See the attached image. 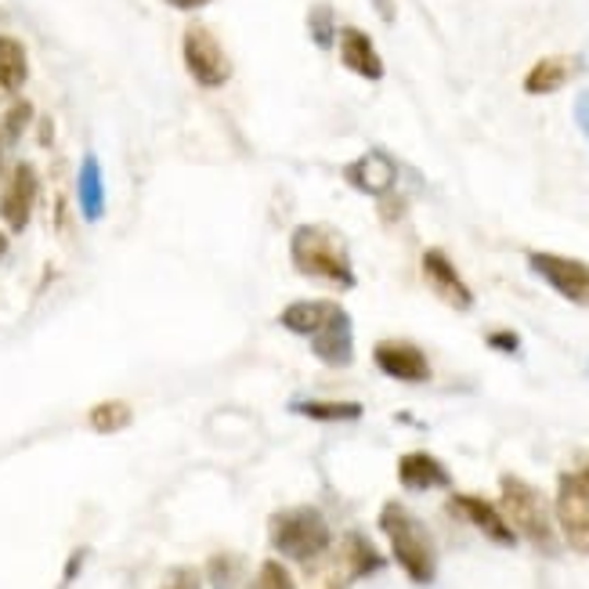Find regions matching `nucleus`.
<instances>
[{
    "instance_id": "bb28decb",
    "label": "nucleus",
    "mask_w": 589,
    "mask_h": 589,
    "mask_svg": "<svg viewBox=\"0 0 589 589\" xmlns=\"http://www.w3.org/2000/svg\"><path fill=\"white\" fill-rule=\"evenodd\" d=\"M575 123H579V131L589 145V91H582L579 98H575Z\"/></svg>"
},
{
    "instance_id": "412c9836",
    "label": "nucleus",
    "mask_w": 589,
    "mask_h": 589,
    "mask_svg": "<svg viewBox=\"0 0 589 589\" xmlns=\"http://www.w3.org/2000/svg\"><path fill=\"white\" fill-rule=\"evenodd\" d=\"M76 196H80V207H84V217L98 221L105 210V185H102V170H98V160L94 156H87L84 167H80Z\"/></svg>"
},
{
    "instance_id": "6ab92c4d",
    "label": "nucleus",
    "mask_w": 589,
    "mask_h": 589,
    "mask_svg": "<svg viewBox=\"0 0 589 589\" xmlns=\"http://www.w3.org/2000/svg\"><path fill=\"white\" fill-rule=\"evenodd\" d=\"M329 308H333V301H293L290 308H282L279 326L308 340L318 329V322H322V318L329 315Z\"/></svg>"
},
{
    "instance_id": "5701e85b",
    "label": "nucleus",
    "mask_w": 589,
    "mask_h": 589,
    "mask_svg": "<svg viewBox=\"0 0 589 589\" xmlns=\"http://www.w3.org/2000/svg\"><path fill=\"white\" fill-rule=\"evenodd\" d=\"M30 123H33V102L15 98L8 105L4 120H0V141H4V145H15V141L26 134Z\"/></svg>"
},
{
    "instance_id": "f3484780",
    "label": "nucleus",
    "mask_w": 589,
    "mask_h": 589,
    "mask_svg": "<svg viewBox=\"0 0 589 589\" xmlns=\"http://www.w3.org/2000/svg\"><path fill=\"white\" fill-rule=\"evenodd\" d=\"M30 80V55L26 44L11 33H0V91L19 94Z\"/></svg>"
},
{
    "instance_id": "aec40b11",
    "label": "nucleus",
    "mask_w": 589,
    "mask_h": 589,
    "mask_svg": "<svg viewBox=\"0 0 589 589\" xmlns=\"http://www.w3.org/2000/svg\"><path fill=\"white\" fill-rule=\"evenodd\" d=\"M297 416H308L315 423H355L362 420L358 402H326V398H308V402H293L290 405Z\"/></svg>"
},
{
    "instance_id": "20e7f679",
    "label": "nucleus",
    "mask_w": 589,
    "mask_h": 589,
    "mask_svg": "<svg viewBox=\"0 0 589 589\" xmlns=\"http://www.w3.org/2000/svg\"><path fill=\"white\" fill-rule=\"evenodd\" d=\"M272 546L286 561L297 564H315L322 553L333 546V532H329L322 510L315 506H293V510H279L268 525Z\"/></svg>"
},
{
    "instance_id": "ddd939ff",
    "label": "nucleus",
    "mask_w": 589,
    "mask_h": 589,
    "mask_svg": "<svg viewBox=\"0 0 589 589\" xmlns=\"http://www.w3.org/2000/svg\"><path fill=\"white\" fill-rule=\"evenodd\" d=\"M337 51H340V62H344V69H351L355 76L362 80H384V58L380 51H376L373 37L358 26H344L337 30Z\"/></svg>"
},
{
    "instance_id": "cd10ccee",
    "label": "nucleus",
    "mask_w": 589,
    "mask_h": 589,
    "mask_svg": "<svg viewBox=\"0 0 589 589\" xmlns=\"http://www.w3.org/2000/svg\"><path fill=\"white\" fill-rule=\"evenodd\" d=\"M488 347H496V351H514L521 347V340H517V333H506V329H499V333H488Z\"/></svg>"
},
{
    "instance_id": "b1692460",
    "label": "nucleus",
    "mask_w": 589,
    "mask_h": 589,
    "mask_svg": "<svg viewBox=\"0 0 589 589\" xmlns=\"http://www.w3.org/2000/svg\"><path fill=\"white\" fill-rule=\"evenodd\" d=\"M308 33L315 47H322V51H329V47L337 44V19H333V8L329 4H315L308 11Z\"/></svg>"
},
{
    "instance_id": "393cba45",
    "label": "nucleus",
    "mask_w": 589,
    "mask_h": 589,
    "mask_svg": "<svg viewBox=\"0 0 589 589\" xmlns=\"http://www.w3.org/2000/svg\"><path fill=\"white\" fill-rule=\"evenodd\" d=\"M254 589H297V586H293L290 572L282 568L279 561H268V564H261V572H257Z\"/></svg>"
},
{
    "instance_id": "9b49d317",
    "label": "nucleus",
    "mask_w": 589,
    "mask_h": 589,
    "mask_svg": "<svg viewBox=\"0 0 589 589\" xmlns=\"http://www.w3.org/2000/svg\"><path fill=\"white\" fill-rule=\"evenodd\" d=\"M420 268H423V279H427V286L434 290V297H438V301H445L456 311H470V308H474V290L467 286V279L459 275V268L441 250H427V254H423Z\"/></svg>"
},
{
    "instance_id": "c85d7f7f",
    "label": "nucleus",
    "mask_w": 589,
    "mask_h": 589,
    "mask_svg": "<svg viewBox=\"0 0 589 589\" xmlns=\"http://www.w3.org/2000/svg\"><path fill=\"white\" fill-rule=\"evenodd\" d=\"M369 4H373L376 15H380V22H387V26H391V22L398 19V4H394V0H369Z\"/></svg>"
},
{
    "instance_id": "7c9ffc66",
    "label": "nucleus",
    "mask_w": 589,
    "mask_h": 589,
    "mask_svg": "<svg viewBox=\"0 0 589 589\" xmlns=\"http://www.w3.org/2000/svg\"><path fill=\"white\" fill-rule=\"evenodd\" d=\"M40 145H51V120L40 123Z\"/></svg>"
},
{
    "instance_id": "a878e982",
    "label": "nucleus",
    "mask_w": 589,
    "mask_h": 589,
    "mask_svg": "<svg viewBox=\"0 0 589 589\" xmlns=\"http://www.w3.org/2000/svg\"><path fill=\"white\" fill-rule=\"evenodd\" d=\"M160 589H203V582H199V575L192 568H174L167 572V579H163Z\"/></svg>"
},
{
    "instance_id": "dca6fc26",
    "label": "nucleus",
    "mask_w": 589,
    "mask_h": 589,
    "mask_svg": "<svg viewBox=\"0 0 589 589\" xmlns=\"http://www.w3.org/2000/svg\"><path fill=\"white\" fill-rule=\"evenodd\" d=\"M575 73H579V58H575V55L539 58V62L528 69V76H525V94H532V98H543V94H557Z\"/></svg>"
},
{
    "instance_id": "0eeeda50",
    "label": "nucleus",
    "mask_w": 589,
    "mask_h": 589,
    "mask_svg": "<svg viewBox=\"0 0 589 589\" xmlns=\"http://www.w3.org/2000/svg\"><path fill=\"white\" fill-rule=\"evenodd\" d=\"M528 268H532V275L539 282H546V286L553 293H561V297L568 301V304L589 308V264L586 261L535 250V254H528Z\"/></svg>"
},
{
    "instance_id": "f03ea898",
    "label": "nucleus",
    "mask_w": 589,
    "mask_h": 589,
    "mask_svg": "<svg viewBox=\"0 0 589 589\" xmlns=\"http://www.w3.org/2000/svg\"><path fill=\"white\" fill-rule=\"evenodd\" d=\"M380 532L391 543L398 568L416 586H431L434 575H438V546H434L427 525L412 510H405L402 503H387L380 510Z\"/></svg>"
},
{
    "instance_id": "f8f14e48",
    "label": "nucleus",
    "mask_w": 589,
    "mask_h": 589,
    "mask_svg": "<svg viewBox=\"0 0 589 589\" xmlns=\"http://www.w3.org/2000/svg\"><path fill=\"white\" fill-rule=\"evenodd\" d=\"M344 181L355 188V192L362 196H387V192H394V185H398V163L387 156V152L380 149H373V152H365V156H358L355 163H347L344 167Z\"/></svg>"
},
{
    "instance_id": "2eb2a0df",
    "label": "nucleus",
    "mask_w": 589,
    "mask_h": 589,
    "mask_svg": "<svg viewBox=\"0 0 589 589\" xmlns=\"http://www.w3.org/2000/svg\"><path fill=\"white\" fill-rule=\"evenodd\" d=\"M398 481L409 492H431V488H445L452 485V474L445 470V463L431 452H409L398 459Z\"/></svg>"
},
{
    "instance_id": "2f4dec72",
    "label": "nucleus",
    "mask_w": 589,
    "mask_h": 589,
    "mask_svg": "<svg viewBox=\"0 0 589 589\" xmlns=\"http://www.w3.org/2000/svg\"><path fill=\"white\" fill-rule=\"evenodd\" d=\"M8 232H0V261H4V257H8Z\"/></svg>"
},
{
    "instance_id": "7ed1b4c3",
    "label": "nucleus",
    "mask_w": 589,
    "mask_h": 589,
    "mask_svg": "<svg viewBox=\"0 0 589 589\" xmlns=\"http://www.w3.org/2000/svg\"><path fill=\"white\" fill-rule=\"evenodd\" d=\"M503 499H499V510L506 517V525L514 528V535H521L525 543H532L535 550L553 553L557 550V532H553V514L543 499V492L528 481L506 474L503 478Z\"/></svg>"
},
{
    "instance_id": "4be33fe9",
    "label": "nucleus",
    "mask_w": 589,
    "mask_h": 589,
    "mask_svg": "<svg viewBox=\"0 0 589 589\" xmlns=\"http://www.w3.org/2000/svg\"><path fill=\"white\" fill-rule=\"evenodd\" d=\"M87 420H91V427L98 434H116V431H123L134 416H131V405L120 402V398H113V402L94 405Z\"/></svg>"
},
{
    "instance_id": "9d476101",
    "label": "nucleus",
    "mask_w": 589,
    "mask_h": 589,
    "mask_svg": "<svg viewBox=\"0 0 589 589\" xmlns=\"http://www.w3.org/2000/svg\"><path fill=\"white\" fill-rule=\"evenodd\" d=\"M373 362L376 369L384 376H391V380H402V384H427L431 380V362L427 355L409 344V340H380V344L373 347Z\"/></svg>"
},
{
    "instance_id": "1a4fd4ad",
    "label": "nucleus",
    "mask_w": 589,
    "mask_h": 589,
    "mask_svg": "<svg viewBox=\"0 0 589 589\" xmlns=\"http://www.w3.org/2000/svg\"><path fill=\"white\" fill-rule=\"evenodd\" d=\"M37 196H40V178H37V167L33 163H15L8 174L4 188H0V221L8 225V232H26L30 228V217H33V207H37Z\"/></svg>"
},
{
    "instance_id": "a211bd4d",
    "label": "nucleus",
    "mask_w": 589,
    "mask_h": 589,
    "mask_svg": "<svg viewBox=\"0 0 589 589\" xmlns=\"http://www.w3.org/2000/svg\"><path fill=\"white\" fill-rule=\"evenodd\" d=\"M340 568H344V579H362V575H373L384 568V557L373 550V543L358 532H351L340 546Z\"/></svg>"
},
{
    "instance_id": "6e6552de",
    "label": "nucleus",
    "mask_w": 589,
    "mask_h": 589,
    "mask_svg": "<svg viewBox=\"0 0 589 589\" xmlns=\"http://www.w3.org/2000/svg\"><path fill=\"white\" fill-rule=\"evenodd\" d=\"M311 344V355L329 365V369H344V365L355 362V322H351V315L340 308L333 301V308L329 315L318 322V329L308 337Z\"/></svg>"
},
{
    "instance_id": "f257e3e1",
    "label": "nucleus",
    "mask_w": 589,
    "mask_h": 589,
    "mask_svg": "<svg viewBox=\"0 0 589 589\" xmlns=\"http://www.w3.org/2000/svg\"><path fill=\"white\" fill-rule=\"evenodd\" d=\"M290 264L304 279L329 282L337 290H355V264H351L347 239L329 225H297L290 235Z\"/></svg>"
},
{
    "instance_id": "473e14b6",
    "label": "nucleus",
    "mask_w": 589,
    "mask_h": 589,
    "mask_svg": "<svg viewBox=\"0 0 589 589\" xmlns=\"http://www.w3.org/2000/svg\"><path fill=\"white\" fill-rule=\"evenodd\" d=\"M586 373H589V365H586Z\"/></svg>"
},
{
    "instance_id": "c756f323",
    "label": "nucleus",
    "mask_w": 589,
    "mask_h": 589,
    "mask_svg": "<svg viewBox=\"0 0 589 589\" xmlns=\"http://www.w3.org/2000/svg\"><path fill=\"white\" fill-rule=\"evenodd\" d=\"M167 4H170L174 11H199V8L214 4V0H167Z\"/></svg>"
},
{
    "instance_id": "423d86ee",
    "label": "nucleus",
    "mask_w": 589,
    "mask_h": 589,
    "mask_svg": "<svg viewBox=\"0 0 589 589\" xmlns=\"http://www.w3.org/2000/svg\"><path fill=\"white\" fill-rule=\"evenodd\" d=\"M553 517L561 525L564 543L589 557V485L582 474H561Z\"/></svg>"
},
{
    "instance_id": "39448f33",
    "label": "nucleus",
    "mask_w": 589,
    "mask_h": 589,
    "mask_svg": "<svg viewBox=\"0 0 589 589\" xmlns=\"http://www.w3.org/2000/svg\"><path fill=\"white\" fill-rule=\"evenodd\" d=\"M181 58L188 76L196 80L199 87L217 91L232 80V58L225 51V44L217 40V33L203 26V22H192L181 37Z\"/></svg>"
},
{
    "instance_id": "4468645a",
    "label": "nucleus",
    "mask_w": 589,
    "mask_h": 589,
    "mask_svg": "<svg viewBox=\"0 0 589 589\" xmlns=\"http://www.w3.org/2000/svg\"><path fill=\"white\" fill-rule=\"evenodd\" d=\"M449 510H456L459 517H463V521L474 525L481 535L492 539V543H499V546H514L517 543L514 528L506 525L503 510H499V506H492L488 499H481V496H452Z\"/></svg>"
}]
</instances>
